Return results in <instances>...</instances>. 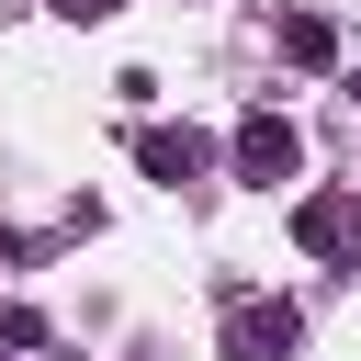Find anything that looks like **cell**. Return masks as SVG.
<instances>
[{"label":"cell","instance_id":"obj_1","mask_svg":"<svg viewBox=\"0 0 361 361\" xmlns=\"http://www.w3.org/2000/svg\"><path fill=\"white\" fill-rule=\"evenodd\" d=\"M226 158H237V180H259V192H271V180H293V169H305V135H293V113H271V102H259V113H237Z\"/></svg>","mask_w":361,"mask_h":361},{"label":"cell","instance_id":"obj_2","mask_svg":"<svg viewBox=\"0 0 361 361\" xmlns=\"http://www.w3.org/2000/svg\"><path fill=\"white\" fill-rule=\"evenodd\" d=\"M293 248L350 259V248H361V192H305V203H293Z\"/></svg>","mask_w":361,"mask_h":361},{"label":"cell","instance_id":"obj_3","mask_svg":"<svg viewBox=\"0 0 361 361\" xmlns=\"http://www.w3.org/2000/svg\"><path fill=\"white\" fill-rule=\"evenodd\" d=\"M124 147H135V169H147V180H169V192H180V180H203V158H214L192 124H135Z\"/></svg>","mask_w":361,"mask_h":361},{"label":"cell","instance_id":"obj_4","mask_svg":"<svg viewBox=\"0 0 361 361\" xmlns=\"http://www.w3.org/2000/svg\"><path fill=\"white\" fill-rule=\"evenodd\" d=\"M293 338H305V316H293V305H259V293H248V305L226 316V350H237V361H282Z\"/></svg>","mask_w":361,"mask_h":361},{"label":"cell","instance_id":"obj_5","mask_svg":"<svg viewBox=\"0 0 361 361\" xmlns=\"http://www.w3.org/2000/svg\"><path fill=\"white\" fill-rule=\"evenodd\" d=\"M282 56L293 68H338V23L327 11H282Z\"/></svg>","mask_w":361,"mask_h":361}]
</instances>
